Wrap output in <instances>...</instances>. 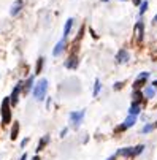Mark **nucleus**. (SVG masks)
<instances>
[{
	"instance_id": "4",
	"label": "nucleus",
	"mask_w": 157,
	"mask_h": 160,
	"mask_svg": "<svg viewBox=\"0 0 157 160\" xmlns=\"http://www.w3.org/2000/svg\"><path fill=\"white\" fill-rule=\"evenodd\" d=\"M21 90H22V84L17 82L16 86H14V89H13V92H11V97H8V98H10V105L11 106H16L17 105V100H19L17 97H19V92Z\"/></svg>"
},
{
	"instance_id": "27",
	"label": "nucleus",
	"mask_w": 157,
	"mask_h": 160,
	"mask_svg": "<svg viewBox=\"0 0 157 160\" xmlns=\"http://www.w3.org/2000/svg\"><path fill=\"white\" fill-rule=\"evenodd\" d=\"M116 157H117V155H116V154H114V155H111V157H108V158H106V160H116Z\"/></svg>"
},
{
	"instance_id": "19",
	"label": "nucleus",
	"mask_w": 157,
	"mask_h": 160,
	"mask_svg": "<svg viewBox=\"0 0 157 160\" xmlns=\"http://www.w3.org/2000/svg\"><path fill=\"white\" fill-rule=\"evenodd\" d=\"M144 95H146V98H152V97L155 95V89H154V87H146Z\"/></svg>"
},
{
	"instance_id": "33",
	"label": "nucleus",
	"mask_w": 157,
	"mask_h": 160,
	"mask_svg": "<svg viewBox=\"0 0 157 160\" xmlns=\"http://www.w3.org/2000/svg\"><path fill=\"white\" fill-rule=\"evenodd\" d=\"M103 2H108V0H103Z\"/></svg>"
},
{
	"instance_id": "1",
	"label": "nucleus",
	"mask_w": 157,
	"mask_h": 160,
	"mask_svg": "<svg viewBox=\"0 0 157 160\" xmlns=\"http://www.w3.org/2000/svg\"><path fill=\"white\" fill-rule=\"evenodd\" d=\"M46 92H48V81L43 78V79H40L33 86V97L38 100V101H41L46 97Z\"/></svg>"
},
{
	"instance_id": "5",
	"label": "nucleus",
	"mask_w": 157,
	"mask_h": 160,
	"mask_svg": "<svg viewBox=\"0 0 157 160\" xmlns=\"http://www.w3.org/2000/svg\"><path fill=\"white\" fill-rule=\"evenodd\" d=\"M149 78V73L147 71H143V73H140V76L136 78V81L133 82V89L135 90H140V87H143L144 86V82H146V79Z\"/></svg>"
},
{
	"instance_id": "30",
	"label": "nucleus",
	"mask_w": 157,
	"mask_h": 160,
	"mask_svg": "<svg viewBox=\"0 0 157 160\" xmlns=\"http://www.w3.org/2000/svg\"><path fill=\"white\" fill-rule=\"evenodd\" d=\"M152 22H155V24H157V14L154 16V19H152Z\"/></svg>"
},
{
	"instance_id": "26",
	"label": "nucleus",
	"mask_w": 157,
	"mask_h": 160,
	"mask_svg": "<svg viewBox=\"0 0 157 160\" xmlns=\"http://www.w3.org/2000/svg\"><path fill=\"white\" fill-rule=\"evenodd\" d=\"M65 135H67V128H63V130L60 131V136L63 138V136H65Z\"/></svg>"
},
{
	"instance_id": "25",
	"label": "nucleus",
	"mask_w": 157,
	"mask_h": 160,
	"mask_svg": "<svg viewBox=\"0 0 157 160\" xmlns=\"http://www.w3.org/2000/svg\"><path fill=\"white\" fill-rule=\"evenodd\" d=\"M27 143H29V138H24V139H22V143H21V146L24 147V146H25Z\"/></svg>"
},
{
	"instance_id": "9",
	"label": "nucleus",
	"mask_w": 157,
	"mask_h": 160,
	"mask_svg": "<svg viewBox=\"0 0 157 160\" xmlns=\"http://www.w3.org/2000/svg\"><path fill=\"white\" fill-rule=\"evenodd\" d=\"M116 60H117L119 63L127 62V60H128V52H127L125 49H121V51L117 52V55H116Z\"/></svg>"
},
{
	"instance_id": "11",
	"label": "nucleus",
	"mask_w": 157,
	"mask_h": 160,
	"mask_svg": "<svg viewBox=\"0 0 157 160\" xmlns=\"http://www.w3.org/2000/svg\"><path fill=\"white\" fill-rule=\"evenodd\" d=\"M65 67L67 68H71V70H75L78 67V57H76V55H71V57L65 62Z\"/></svg>"
},
{
	"instance_id": "13",
	"label": "nucleus",
	"mask_w": 157,
	"mask_h": 160,
	"mask_svg": "<svg viewBox=\"0 0 157 160\" xmlns=\"http://www.w3.org/2000/svg\"><path fill=\"white\" fill-rule=\"evenodd\" d=\"M63 48H65V40L62 38V40H60V41H59V43L56 44V48H54L52 54H54V55H59V54H60V52L63 51Z\"/></svg>"
},
{
	"instance_id": "16",
	"label": "nucleus",
	"mask_w": 157,
	"mask_h": 160,
	"mask_svg": "<svg viewBox=\"0 0 157 160\" xmlns=\"http://www.w3.org/2000/svg\"><path fill=\"white\" fill-rule=\"evenodd\" d=\"M132 98H133V103H135V105H140V101H141V98H143V93H141L140 90H133Z\"/></svg>"
},
{
	"instance_id": "2",
	"label": "nucleus",
	"mask_w": 157,
	"mask_h": 160,
	"mask_svg": "<svg viewBox=\"0 0 157 160\" xmlns=\"http://www.w3.org/2000/svg\"><path fill=\"white\" fill-rule=\"evenodd\" d=\"M10 98H3L2 106H0V112H2V124H10L11 122V108H10Z\"/></svg>"
},
{
	"instance_id": "15",
	"label": "nucleus",
	"mask_w": 157,
	"mask_h": 160,
	"mask_svg": "<svg viewBox=\"0 0 157 160\" xmlns=\"http://www.w3.org/2000/svg\"><path fill=\"white\" fill-rule=\"evenodd\" d=\"M49 143V136H43L41 139H40V143H38V146H36V152H40V150H43L44 149V146Z\"/></svg>"
},
{
	"instance_id": "7",
	"label": "nucleus",
	"mask_w": 157,
	"mask_h": 160,
	"mask_svg": "<svg viewBox=\"0 0 157 160\" xmlns=\"http://www.w3.org/2000/svg\"><path fill=\"white\" fill-rule=\"evenodd\" d=\"M22 6H24V2L22 0H16V2L13 3V6H11V16H17L19 14V11L22 10Z\"/></svg>"
},
{
	"instance_id": "32",
	"label": "nucleus",
	"mask_w": 157,
	"mask_h": 160,
	"mask_svg": "<svg viewBox=\"0 0 157 160\" xmlns=\"http://www.w3.org/2000/svg\"><path fill=\"white\" fill-rule=\"evenodd\" d=\"M152 86H155V87H157V81H154V82H152Z\"/></svg>"
},
{
	"instance_id": "14",
	"label": "nucleus",
	"mask_w": 157,
	"mask_h": 160,
	"mask_svg": "<svg viewBox=\"0 0 157 160\" xmlns=\"http://www.w3.org/2000/svg\"><path fill=\"white\" fill-rule=\"evenodd\" d=\"M32 87H33V78H29V79H27V82H25V86H22V93H25V95H27Z\"/></svg>"
},
{
	"instance_id": "28",
	"label": "nucleus",
	"mask_w": 157,
	"mask_h": 160,
	"mask_svg": "<svg viewBox=\"0 0 157 160\" xmlns=\"http://www.w3.org/2000/svg\"><path fill=\"white\" fill-rule=\"evenodd\" d=\"M21 160H27V154H22L21 155Z\"/></svg>"
},
{
	"instance_id": "12",
	"label": "nucleus",
	"mask_w": 157,
	"mask_h": 160,
	"mask_svg": "<svg viewBox=\"0 0 157 160\" xmlns=\"http://www.w3.org/2000/svg\"><path fill=\"white\" fill-rule=\"evenodd\" d=\"M116 155H124V157H133V147H122V149H119Z\"/></svg>"
},
{
	"instance_id": "17",
	"label": "nucleus",
	"mask_w": 157,
	"mask_h": 160,
	"mask_svg": "<svg viewBox=\"0 0 157 160\" xmlns=\"http://www.w3.org/2000/svg\"><path fill=\"white\" fill-rule=\"evenodd\" d=\"M71 25H73V19L70 17V19L65 22V29H63V40L67 38V35L70 33V29H71Z\"/></svg>"
},
{
	"instance_id": "22",
	"label": "nucleus",
	"mask_w": 157,
	"mask_h": 160,
	"mask_svg": "<svg viewBox=\"0 0 157 160\" xmlns=\"http://www.w3.org/2000/svg\"><path fill=\"white\" fill-rule=\"evenodd\" d=\"M151 130H154V124H152V125H146V127H143V133H147V131H151Z\"/></svg>"
},
{
	"instance_id": "24",
	"label": "nucleus",
	"mask_w": 157,
	"mask_h": 160,
	"mask_svg": "<svg viewBox=\"0 0 157 160\" xmlns=\"http://www.w3.org/2000/svg\"><path fill=\"white\" fill-rule=\"evenodd\" d=\"M122 84H124V82H116V84H114V89H116V90H117V89H121V87H122Z\"/></svg>"
},
{
	"instance_id": "20",
	"label": "nucleus",
	"mask_w": 157,
	"mask_h": 160,
	"mask_svg": "<svg viewBox=\"0 0 157 160\" xmlns=\"http://www.w3.org/2000/svg\"><path fill=\"white\" fill-rule=\"evenodd\" d=\"M41 67H43V57H40V59H38V62H36L35 73H40V71H41Z\"/></svg>"
},
{
	"instance_id": "21",
	"label": "nucleus",
	"mask_w": 157,
	"mask_h": 160,
	"mask_svg": "<svg viewBox=\"0 0 157 160\" xmlns=\"http://www.w3.org/2000/svg\"><path fill=\"white\" fill-rule=\"evenodd\" d=\"M98 92H100V81L95 79V87H94V97L98 95Z\"/></svg>"
},
{
	"instance_id": "6",
	"label": "nucleus",
	"mask_w": 157,
	"mask_h": 160,
	"mask_svg": "<svg viewBox=\"0 0 157 160\" xmlns=\"http://www.w3.org/2000/svg\"><path fill=\"white\" fill-rule=\"evenodd\" d=\"M136 122V116H128L125 120H124V124L121 125V127H117V131H122V130H125V128H130L133 124Z\"/></svg>"
},
{
	"instance_id": "31",
	"label": "nucleus",
	"mask_w": 157,
	"mask_h": 160,
	"mask_svg": "<svg viewBox=\"0 0 157 160\" xmlns=\"http://www.w3.org/2000/svg\"><path fill=\"white\" fill-rule=\"evenodd\" d=\"M32 160H40V157H38V155H35V157H33Z\"/></svg>"
},
{
	"instance_id": "29",
	"label": "nucleus",
	"mask_w": 157,
	"mask_h": 160,
	"mask_svg": "<svg viewBox=\"0 0 157 160\" xmlns=\"http://www.w3.org/2000/svg\"><path fill=\"white\" fill-rule=\"evenodd\" d=\"M140 2H141V0H133V3H135V5H140Z\"/></svg>"
},
{
	"instance_id": "8",
	"label": "nucleus",
	"mask_w": 157,
	"mask_h": 160,
	"mask_svg": "<svg viewBox=\"0 0 157 160\" xmlns=\"http://www.w3.org/2000/svg\"><path fill=\"white\" fill-rule=\"evenodd\" d=\"M143 30H144V25L140 21L135 25V35H136V41H143Z\"/></svg>"
},
{
	"instance_id": "10",
	"label": "nucleus",
	"mask_w": 157,
	"mask_h": 160,
	"mask_svg": "<svg viewBox=\"0 0 157 160\" xmlns=\"http://www.w3.org/2000/svg\"><path fill=\"white\" fill-rule=\"evenodd\" d=\"M17 135H19V122L14 120L13 122V127H11V131H10V138L11 139H16Z\"/></svg>"
},
{
	"instance_id": "23",
	"label": "nucleus",
	"mask_w": 157,
	"mask_h": 160,
	"mask_svg": "<svg viewBox=\"0 0 157 160\" xmlns=\"http://www.w3.org/2000/svg\"><path fill=\"white\" fill-rule=\"evenodd\" d=\"M146 8H147V2H143L141 3V8H140V14H143L146 11Z\"/></svg>"
},
{
	"instance_id": "3",
	"label": "nucleus",
	"mask_w": 157,
	"mask_h": 160,
	"mask_svg": "<svg viewBox=\"0 0 157 160\" xmlns=\"http://www.w3.org/2000/svg\"><path fill=\"white\" fill-rule=\"evenodd\" d=\"M84 114H86L84 109H81V111H73L71 114H70L68 119H70V124H71L73 128H78V127L81 125L82 119H84Z\"/></svg>"
},
{
	"instance_id": "18",
	"label": "nucleus",
	"mask_w": 157,
	"mask_h": 160,
	"mask_svg": "<svg viewBox=\"0 0 157 160\" xmlns=\"http://www.w3.org/2000/svg\"><path fill=\"white\" fill-rule=\"evenodd\" d=\"M128 112H130V116H136L138 112H140V105H135V103H132L130 109H128Z\"/></svg>"
}]
</instances>
